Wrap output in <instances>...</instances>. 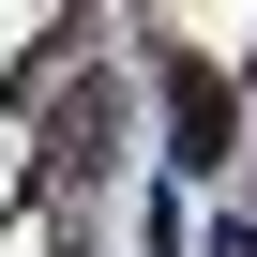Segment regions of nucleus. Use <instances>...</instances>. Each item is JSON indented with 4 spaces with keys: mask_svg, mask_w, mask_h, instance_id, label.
I'll return each mask as SVG.
<instances>
[{
    "mask_svg": "<svg viewBox=\"0 0 257 257\" xmlns=\"http://www.w3.org/2000/svg\"><path fill=\"white\" fill-rule=\"evenodd\" d=\"M167 106H182V152H167V167H227V91H212L197 61L167 76Z\"/></svg>",
    "mask_w": 257,
    "mask_h": 257,
    "instance_id": "f257e3e1",
    "label": "nucleus"
}]
</instances>
